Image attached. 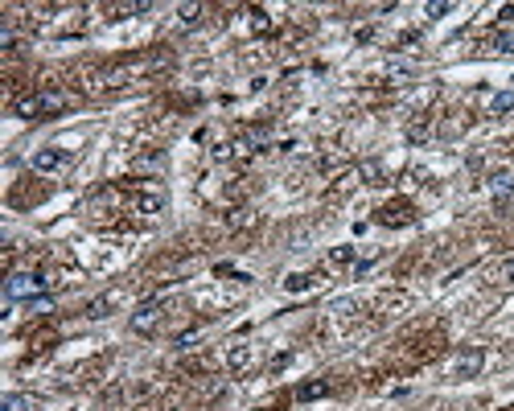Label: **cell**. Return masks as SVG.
Here are the masks:
<instances>
[{
	"instance_id": "16",
	"label": "cell",
	"mask_w": 514,
	"mask_h": 411,
	"mask_svg": "<svg viewBox=\"0 0 514 411\" xmlns=\"http://www.w3.org/2000/svg\"><path fill=\"white\" fill-rule=\"evenodd\" d=\"M490 49H494V54H514V33H494Z\"/></svg>"
},
{
	"instance_id": "22",
	"label": "cell",
	"mask_w": 514,
	"mask_h": 411,
	"mask_svg": "<svg viewBox=\"0 0 514 411\" xmlns=\"http://www.w3.org/2000/svg\"><path fill=\"white\" fill-rule=\"evenodd\" d=\"M29 309H38V313H49V309H54V300H49V296H38V300H29Z\"/></svg>"
},
{
	"instance_id": "25",
	"label": "cell",
	"mask_w": 514,
	"mask_h": 411,
	"mask_svg": "<svg viewBox=\"0 0 514 411\" xmlns=\"http://www.w3.org/2000/svg\"><path fill=\"white\" fill-rule=\"evenodd\" d=\"M251 29H268V17L264 13H251Z\"/></svg>"
},
{
	"instance_id": "10",
	"label": "cell",
	"mask_w": 514,
	"mask_h": 411,
	"mask_svg": "<svg viewBox=\"0 0 514 411\" xmlns=\"http://www.w3.org/2000/svg\"><path fill=\"white\" fill-rule=\"evenodd\" d=\"M326 395H329V382H326V378H317V382H305V387L296 391V399H300V403H313V399H326Z\"/></svg>"
},
{
	"instance_id": "20",
	"label": "cell",
	"mask_w": 514,
	"mask_h": 411,
	"mask_svg": "<svg viewBox=\"0 0 514 411\" xmlns=\"http://www.w3.org/2000/svg\"><path fill=\"white\" fill-rule=\"evenodd\" d=\"M412 70H416L412 62H391V79H408Z\"/></svg>"
},
{
	"instance_id": "9",
	"label": "cell",
	"mask_w": 514,
	"mask_h": 411,
	"mask_svg": "<svg viewBox=\"0 0 514 411\" xmlns=\"http://www.w3.org/2000/svg\"><path fill=\"white\" fill-rule=\"evenodd\" d=\"M309 288H317V272H292L284 280V292H309Z\"/></svg>"
},
{
	"instance_id": "1",
	"label": "cell",
	"mask_w": 514,
	"mask_h": 411,
	"mask_svg": "<svg viewBox=\"0 0 514 411\" xmlns=\"http://www.w3.org/2000/svg\"><path fill=\"white\" fill-rule=\"evenodd\" d=\"M4 296H8V300H38V296H46V275L13 272L4 280Z\"/></svg>"
},
{
	"instance_id": "4",
	"label": "cell",
	"mask_w": 514,
	"mask_h": 411,
	"mask_svg": "<svg viewBox=\"0 0 514 411\" xmlns=\"http://www.w3.org/2000/svg\"><path fill=\"white\" fill-rule=\"evenodd\" d=\"M161 317H165V309H161L156 300H148V305H140V309L132 313V333H152V329L161 325Z\"/></svg>"
},
{
	"instance_id": "23",
	"label": "cell",
	"mask_w": 514,
	"mask_h": 411,
	"mask_svg": "<svg viewBox=\"0 0 514 411\" xmlns=\"http://www.w3.org/2000/svg\"><path fill=\"white\" fill-rule=\"evenodd\" d=\"M193 341H198V329H189V333H182V337H177V350H189Z\"/></svg>"
},
{
	"instance_id": "6",
	"label": "cell",
	"mask_w": 514,
	"mask_h": 411,
	"mask_svg": "<svg viewBox=\"0 0 514 411\" xmlns=\"http://www.w3.org/2000/svg\"><path fill=\"white\" fill-rule=\"evenodd\" d=\"M412 218H416V214H412V206H395V202H391V206H383V223H387V227H408Z\"/></svg>"
},
{
	"instance_id": "24",
	"label": "cell",
	"mask_w": 514,
	"mask_h": 411,
	"mask_svg": "<svg viewBox=\"0 0 514 411\" xmlns=\"http://www.w3.org/2000/svg\"><path fill=\"white\" fill-rule=\"evenodd\" d=\"M0 49H13V29H8V25L0 29Z\"/></svg>"
},
{
	"instance_id": "17",
	"label": "cell",
	"mask_w": 514,
	"mask_h": 411,
	"mask_svg": "<svg viewBox=\"0 0 514 411\" xmlns=\"http://www.w3.org/2000/svg\"><path fill=\"white\" fill-rule=\"evenodd\" d=\"M424 13H428V17H444V13H453V0H428Z\"/></svg>"
},
{
	"instance_id": "7",
	"label": "cell",
	"mask_w": 514,
	"mask_h": 411,
	"mask_svg": "<svg viewBox=\"0 0 514 411\" xmlns=\"http://www.w3.org/2000/svg\"><path fill=\"white\" fill-rule=\"evenodd\" d=\"M0 411H42V403L33 395H4L0 399Z\"/></svg>"
},
{
	"instance_id": "19",
	"label": "cell",
	"mask_w": 514,
	"mask_h": 411,
	"mask_svg": "<svg viewBox=\"0 0 514 411\" xmlns=\"http://www.w3.org/2000/svg\"><path fill=\"white\" fill-rule=\"evenodd\" d=\"M202 21V8L198 4H182V25H198Z\"/></svg>"
},
{
	"instance_id": "26",
	"label": "cell",
	"mask_w": 514,
	"mask_h": 411,
	"mask_svg": "<svg viewBox=\"0 0 514 411\" xmlns=\"http://www.w3.org/2000/svg\"><path fill=\"white\" fill-rule=\"evenodd\" d=\"M498 21H514V4H506V8L498 13Z\"/></svg>"
},
{
	"instance_id": "21",
	"label": "cell",
	"mask_w": 514,
	"mask_h": 411,
	"mask_svg": "<svg viewBox=\"0 0 514 411\" xmlns=\"http://www.w3.org/2000/svg\"><path fill=\"white\" fill-rule=\"evenodd\" d=\"M362 177H367V182H378V177H383V169H378V165H374V161H367V165H362Z\"/></svg>"
},
{
	"instance_id": "12",
	"label": "cell",
	"mask_w": 514,
	"mask_h": 411,
	"mask_svg": "<svg viewBox=\"0 0 514 411\" xmlns=\"http://www.w3.org/2000/svg\"><path fill=\"white\" fill-rule=\"evenodd\" d=\"M21 120H42V103H38V95H25V99H17V107H13Z\"/></svg>"
},
{
	"instance_id": "3",
	"label": "cell",
	"mask_w": 514,
	"mask_h": 411,
	"mask_svg": "<svg viewBox=\"0 0 514 411\" xmlns=\"http://www.w3.org/2000/svg\"><path fill=\"white\" fill-rule=\"evenodd\" d=\"M62 165H66V148H38L33 161H29L33 173H58Z\"/></svg>"
},
{
	"instance_id": "14",
	"label": "cell",
	"mask_w": 514,
	"mask_h": 411,
	"mask_svg": "<svg viewBox=\"0 0 514 411\" xmlns=\"http://www.w3.org/2000/svg\"><path fill=\"white\" fill-rule=\"evenodd\" d=\"M227 362H231V370H247V366H251V350H247V346H234Z\"/></svg>"
},
{
	"instance_id": "11",
	"label": "cell",
	"mask_w": 514,
	"mask_h": 411,
	"mask_svg": "<svg viewBox=\"0 0 514 411\" xmlns=\"http://www.w3.org/2000/svg\"><path fill=\"white\" fill-rule=\"evenodd\" d=\"M161 210H165V198H161V193H140V198H136V214H148V218H152V214H161Z\"/></svg>"
},
{
	"instance_id": "18",
	"label": "cell",
	"mask_w": 514,
	"mask_h": 411,
	"mask_svg": "<svg viewBox=\"0 0 514 411\" xmlns=\"http://www.w3.org/2000/svg\"><path fill=\"white\" fill-rule=\"evenodd\" d=\"M329 264H354V247H333L329 251Z\"/></svg>"
},
{
	"instance_id": "5",
	"label": "cell",
	"mask_w": 514,
	"mask_h": 411,
	"mask_svg": "<svg viewBox=\"0 0 514 411\" xmlns=\"http://www.w3.org/2000/svg\"><path fill=\"white\" fill-rule=\"evenodd\" d=\"M490 189H494V198H511V193H514V169H498V173H490Z\"/></svg>"
},
{
	"instance_id": "8",
	"label": "cell",
	"mask_w": 514,
	"mask_h": 411,
	"mask_svg": "<svg viewBox=\"0 0 514 411\" xmlns=\"http://www.w3.org/2000/svg\"><path fill=\"white\" fill-rule=\"evenodd\" d=\"M38 103H42V120H46V115H58V111L66 107V95L62 91H38Z\"/></svg>"
},
{
	"instance_id": "15",
	"label": "cell",
	"mask_w": 514,
	"mask_h": 411,
	"mask_svg": "<svg viewBox=\"0 0 514 411\" xmlns=\"http://www.w3.org/2000/svg\"><path fill=\"white\" fill-rule=\"evenodd\" d=\"M111 305H115V296H111V292H107V296H99V300H91V309H87V317H107V309H111Z\"/></svg>"
},
{
	"instance_id": "2",
	"label": "cell",
	"mask_w": 514,
	"mask_h": 411,
	"mask_svg": "<svg viewBox=\"0 0 514 411\" xmlns=\"http://www.w3.org/2000/svg\"><path fill=\"white\" fill-rule=\"evenodd\" d=\"M481 366H485V350L481 346H469V350H461L453 358V378H477Z\"/></svg>"
},
{
	"instance_id": "13",
	"label": "cell",
	"mask_w": 514,
	"mask_h": 411,
	"mask_svg": "<svg viewBox=\"0 0 514 411\" xmlns=\"http://www.w3.org/2000/svg\"><path fill=\"white\" fill-rule=\"evenodd\" d=\"M514 111V91H498L490 99V115H511Z\"/></svg>"
},
{
	"instance_id": "27",
	"label": "cell",
	"mask_w": 514,
	"mask_h": 411,
	"mask_svg": "<svg viewBox=\"0 0 514 411\" xmlns=\"http://www.w3.org/2000/svg\"><path fill=\"white\" fill-rule=\"evenodd\" d=\"M506 280H511V284H514V259H511V264H506Z\"/></svg>"
}]
</instances>
